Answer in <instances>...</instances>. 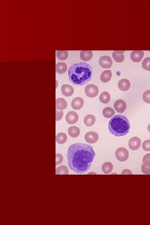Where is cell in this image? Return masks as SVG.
<instances>
[{
  "label": "cell",
  "mask_w": 150,
  "mask_h": 225,
  "mask_svg": "<svg viewBox=\"0 0 150 225\" xmlns=\"http://www.w3.org/2000/svg\"><path fill=\"white\" fill-rule=\"evenodd\" d=\"M142 162L146 166H150V153L146 154L143 157Z\"/></svg>",
  "instance_id": "31"
},
{
  "label": "cell",
  "mask_w": 150,
  "mask_h": 225,
  "mask_svg": "<svg viewBox=\"0 0 150 225\" xmlns=\"http://www.w3.org/2000/svg\"><path fill=\"white\" fill-rule=\"evenodd\" d=\"M68 132L69 135L72 138H75L78 137L80 134L79 129L74 126L69 127Z\"/></svg>",
  "instance_id": "20"
},
{
  "label": "cell",
  "mask_w": 150,
  "mask_h": 225,
  "mask_svg": "<svg viewBox=\"0 0 150 225\" xmlns=\"http://www.w3.org/2000/svg\"><path fill=\"white\" fill-rule=\"evenodd\" d=\"M130 128V124L128 119L121 115H115L108 123V129L110 132L116 137L125 135L128 133Z\"/></svg>",
  "instance_id": "3"
},
{
  "label": "cell",
  "mask_w": 150,
  "mask_h": 225,
  "mask_svg": "<svg viewBox=\"0 0 150 225\" xmlns=\"http://www.w3.org/2000/svg\"><path fill=\"white\" fill-rule=\"evenodd\" d=\"M62 94L64 96L69 97L71 96L74 92L73 87L68 84H63L61 87Z\"/></svg>",
  "instance_id": "13"
},
{
  "label": "cell",
  "mask_w": 150,
  "mask_h": 225,
  "mask_svg": "<svg viewBox=\"0 0 150 225\" xmlns=\"http://www.w3.org/2000/svg\"><path fill=\"white\" fill-rule=\"evenodd\" d=\"M96 118L95 116L91 114L86 115L83 120L84 124L87 126L91 127L95 123Z\"/></svg>",
  "instance_id": "21"
},
{
  "label": "cell",
  "mask_w": 150,
  "mask_h": 225,
  "mask_svg": "<svg viewBox=\"0 0 150 225\" xmlns=\"http://www.w3.org/2000/svg\"><path fill=\"white\" fill-rule=\"evenodd\" d=\"M141 142V139L139 137H132L129 141V147L132 150H137L140 147Z\"/></svg>",
  "instance_id": "9"
},
{
  "label": "cell",
  "mask_w": 150,
  "mask_h": 225,
  "mask_svg": "<svg viewBox=\"0 0 150 225\" xmlns=\"http://www.w3.org/2000/svg\"><path fill=\"white\" fill-rule=\"evenodd\" d=\"M115 114L114 110L111 107H108L104 108L102 111V114L104 117L110 118Z\"/></svg>",
  "instance_id": "25"
},
{
  "label": "cell",
  "mask_w": 150,
  "mask_h": 225,
  "mask_svg": "<svg viewBox=\"0 0 150 225\" xmlns=\"http://www.w3.org/2000/svg\"><path fill=\"white\" fill-rule=\"evenodd\" d=\"M93 55V52L91 50H82L80 54V59L84 61L90 60L92 58Z\"/></svg>",
  "instance_id": "16"
},
{
  "label": "cell",
  "mask_w": 150,
  "mask_h": 225,
  "mask_svg": "<svg viewBox=\"0 0 150 225\" xmlns=\"http://www.w3.org/2000/svg\"><path fill=\"white\" fill-rule=\"evenodd\" d=\"M142 67L147 71H150V57L145 58L142 63Z\"/></svg>",
  "instance_id": "28"
},
{
  "label": "cell",
  "mask_w": 150,
  "mask_h": 225,
  "mask_svg": "<svg viewBox=\"0 0 150 225\" xmlns=\"http://www.w3.org/2000/svg\"><path fill=\"white\" fill-rule=\"evenodd\" d=\"M117 86L120 89L123 91H126L129 88L131 84L128 80L124 78L119 81Z\"/></svg>",
  "instance_id": "14"
},
{
  "label": "cell",
  "mask_w": 150,
  "mask_h": 225,
  "mask_svg": "<svg viewBox=\"0 0 150 225\" xmlns=\"http://www.w3.org/2000/svg\"><path fill=\"white\" fill-rule=\"evenodd\" d=\"M67 102L64 98H59L56 99V109L59 110H63L65 109L67 107Z\"/></svg>",
  "instance_id": "18"
},
{
  "label": "cell",
  "mask_w": 150,
  "mask_h": 225,
  "mask_svg": "<svg viewBox=\"0 0 150 225\" xmlns=\"http://www.w3.org/2000/svg\"><path fill=\"white\" fill-rule=\"evenodd\" d=\"M92 73V66L84 62L74 64L68 70L69 81L73 85L77 86L82 85L90 81Z\"/></svg>",
  "instance_id": "2"
},
{
  "label": "cell",
  "mask_w": 150,
  "mask_h": 225,
  "mask_svg": "<svg viewBox=\"0 0 150 225\" xmlns=\"http://www.w3.org/2000/svg\"><path fill=\"white\" fill-rule=\"evenodd\" d=\"M144 52L142 51L134 50L131 53L130 57L131 60L135 62H140L144 56Z\"/></svg>",
  "instance_id": "10"
},
{
  "label": "cell",
  "mask_w": 150,
  "mask_h": 225,
  "mask_svg": "<svg viewBox=\"0 0 150 225\" xmlns=\"http://www.w3.org/2000/svg\"><path fill=\"white\" fill-rule=\"evenodd\" d=\"M114 107L118 112L123 113L126 108V104L123 100L119 99L117 100L114 104Z\"/></svg>",
  "instance_id": "11"
},
{
  "label": "cell",
  "mask_w": 150,
  "mask_h": 225,
  "mask_svg": "<svg viewBox=\"0 0 150 225\" xmlns=\"http://www.w3.org/2000/svg\"><path fill=\"white\" fill-rule=\"evenodd\" d=\"M63 158L62 155L60 154H56V166H57L61 164L63 162Z\"/></svg>",
  "instance_id": "32"
},
{
  "label": "cell",
  "mask_w": 150,
  "mask_h": 225,
  "mask_svg": "<svg viewBox=\"0 0 150 225\" xmlns=\"http://www.w3.org/2000/svg\"><path fill=\"white\" fill-rule=\"evenodd\" d=\"M125 50H115L112 54V56L114 60L117 62H122L125 59L123 53Z\"/></svg>",
  "instance_id": "15"
},
{
  "label": "cell",
  "mask_w": 150,
  "mask_h": 225,
  "mask_svg": "<svg viewBox=\"0 0 150 225\" xmlns=\"http://www.w3.org/2000/svg\"><path fill=\"white\" fill-rule=\"evenodd\" d=\"M68 168L65 165H61L56 169V174H68L69 173Z\"/></svg>",
  "instance_id": "27"
},
{
  "label": "cell",
  "mask_w": 150,
  "mask_h": 225,
  "mask_svg": "<svg viewBox=\"0 0 150 225\" xmlns=\"http://www.w3.org/2000/svg\"><path fill=\"white\" fill-rule=\"evenodd\" d=\"M129 156L128 151L124 147L118 148L115 152V156L117 159L121 162L126 161L129 157Z\"/></svg>",
  "instance_id": "4"
},
{
  "label": "cell",
  "mask_w": 150,
  "mask_h": 225,
  "mask_svg": "<svg viewBox=\"0 0 150 225\" xmlns=\"http://www.w3.org/2000/svg\"><path fill=\"white\" fill-rule=\"evenodd\" d=\"M63 115V112L62 110L56 109V121L61 120Z\"/></svg>",
  "instance_id": "33"
},
{
  "label": "cell",
  "mask_w": 150,
  "mask_h": 225,
  "mask_svg": "<svg viewBox=\"0 0 150 225\" xmlns=\"http://www.w3.org/2000/svg\"><path fill=\"white\" fill-rule=\"evenodd\" d=\"M68 52L67 50H57L56 55L57 58L59 60H64L68 57Z\"/></svg>",
  "instance_id": "26"
},
{
  "label": "cell",
  "mask_w": 150,
  "mask_h": 225,
  "mask_svg": "<svg viewBox=\"0 0 150 225\" xmlns=\"http://www.w3.org/2000/svg\"><path fill=\"white\" fill-rule=\"evenodd\" d=\"M102 171L105 174L110 173L113 169L112 164L110 162H107L104 163L101 167Z\"/></svg>",
  "instance_id": "22"
},
{
  "label": "cell",
  "mask_w": 150,
  "mask_h": 225,
  "mask_svg": "<svg viewBox=\"0 0 150 225\" xmlns=\"http://www.w3.org/2000/svg\"><path fill=\"white\" fill-rule=\"evenodd\" d=\"M147 128L148 131L150 133V124L148 125Z\"/></svg>",
  "instance_id": "35"
},
{
  "label": "cell",
  "mask_w": 150,
  "mask_h": 225,
  "mask_svg": "<svg viewBox=\"0 0 150 225\" xmlns=\"http://www.w3.org/2000/svg\"><path fill=\"white\" fill-rule=\"evenodd\" d=\"M67 68L66 64L64 62H59L56 65V71L57 74H62L64 73Z\"/></svg>",
  "instance_id": "19"
},
{
  "label": "cell",
  "mask_w": 150,
  "mask_h": 225,
  "mask_svg": "<svg viewBox=\"0 0 150 225\" xmlns=\"http://www.w3.org/2000/svg\"><path fill=\"white\" fill-rule=\"evenodd\" d=\"M112 76V74L110 70H105L101 74L100 79L102 82L106 83L110 80Z\"/></svg>",
  "instance_id": "17"
},
{
  "label": "cell",
  "mask_w": 150,
  "mask_h": 225,
  "mask_svg": "<svg viewBox=\"0 0 150 225\" xmlns=\"http://www.w3.org/2000/svg\"><path fill=\"white\" fill-rule=\"evenodd\" d=\"M99 99L101 103L105 104L107 103L110 100V95L107 91H103L101 93L99 96Z\"/></svg>",
  "instance_id": "24"
},
{
  "label": "cell",
  "mask_w": 150,
  "mask_h": 225,
  "mask_svg": "<svg viewBox=\"0 0 150 225\" xmlns=\"http://www.w3.org/2000/svg\"><path fill=\"white\" fill-rule=\"evenodd\" d=\"M67 140V136L66 134L63 132L58 133L56 136V141L57 143L62 144H64Z\"/></svg>",
  "instance_id": "23"
},
{
  "label": "cell",
  "mask_w": 150,
  "mask_h": 225,
  "mask_svg": "<svg viewBox=\"0 0 150 225\" xmlns=\"http://www.w3.org/2000/svg\"><path fill=\"white\" fill-rule=\"evenodd\" d=\"M141 171L145 174H150V166H146L143 164L141 166Z\"/></svg>",
  "instance_id": "34"
},
{
  "label": "cell",
  "mask_w": 150,
  "mask_h": 225,
  "mask_svg": "<svg viewBox=\"0 0 150 225\" xmlns=\"http://www.w3.org/2000/svg\"><path fill=\"white\" fill-rule=\"evenodd\" d=\"M99 63L102 68H110L112 65V60L110 56L104 55L100 58Z\"/></svg>",
  "instance_id": "6"
},
{
  "label": "cell",
  "mask_w": 150,
  "mask_h": 225,
  "mask_svg": "<svg viewBox=\"0 0 150 225\" xmlns=\"http://www.w3.org/2000/svg\"><path fill=\"white\" fill-rule=\"evenodd\" d=\"M142 98L144 102L150 103V90H147L143 93Z\"/></svg>",
  "instance_id": "29"
},
{
  "label": "cell",
  "mask_w": 150,
  "mask_h": 225,
  "mask_svg": "<svg viewBox=\"0 0 150 225\" xmlns=\"http://www.w3.org/2000/svg\"><path fill=\"white\" fill-rule=\"evenodd\" d=\"M84 91L87 96L93 98L96 96L98 93V88L96 85L93 84L87 85L85 87Z\"/></svg>",
  "instance_id": "5"
},
{
  "label": "cell",
  "mask_w": 150,
  "mask_h": 225,
  "mask_svg": "<svg viewBox=\"0 0 150 225\" xmlns=\"http://www.w3.org/2000/svg\"><path fill=\"white\" fill-rule=\"evenodd\" d=\"M142 148L146 151H150V140H146L143 143Z\"/></svg>",
  "instance_id": "30"
},
{
  "label": "cell",
  "mask_w": 150,
  "mask_h": 225,
  "mask_svg": "<svg viewBox=\"0 0 150 225\" xmlns=\"http://www.w3.org/2000/svg\"><path fill=\"white\" fill-rule=\"evenodd\" d=\"M79 116L75 111H70L68 112L65 116L66 122L70 125L75 124L78 121Z\"/></svg>",
  "instance_id": "7"
},
{
  "label": "cell",
  "mask_w": 150,
  "mask_h": 225,
  "mask_svg": "<svg viewBox=\"0 0 150 225\" xmlns=\"http://www.w3.org/2000/svg\"><path fill=\"white\" fill-rule=\"evenodd\" d=\"M84 139L86 142L88 143L94 144L98 141V135L94 132L90 131L85 134Z\"/></svg>",
  "instance_id": "8"
},
{
  "label": "cell",
  "mask_w": 150,
  "mask_h": 225,
  "mask_svg": "<svg viewBox=\"0 0 150 225\" xmlns=\"http://www.w3.org/2000/svg\"><path fill=\"white\" fill-rule=\"evenodd\" d=\"M95 155L92 146L77 143L70 145L67 155L70 168L78 173H83L90 168Z\"/></svg>",
  "instance_id": "1"
},
{
  "label": "cell",
  "mask_w": 150,
  "mask_h": 225,
  "mask_svg": "<svg viewBox=\"0 0 150 225\" xmlns=\"http://www.w3.org/2000/svg\"><path fill=\"white\" fill-rule=\"evenodd\" d=\"M84 103L83 99L79 97H75L71 101V105L72 108L75 110L80 109Z\"/></svg>",
  "instance_id": "12"
}]
</instances>
